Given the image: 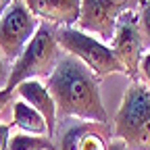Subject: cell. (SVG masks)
<instances>
[{"label": "cell", "instance_id": "obj_1", "mask_svg": "<svg viewBox=\"0 0 150 150\" xmlns=\"http://www.w3.org/2000/svg\"><path fill=\"white\" fill-rule=\"evenodd\" d=\"M46 86L56 102L61 117L106 125V110L100 98L96 77L75 56L59 61Z\"/></svg>", "mask_w": 150, "mask_h": 150}, {"label": "cell", "instance_id": "obj_2", "mask_svg": "<svg viewBox=\"0 0 150 150\" xmlns=\"http://www.w3.org/2000/svg\"><path fill=\"white\" fill-rule=\"evenodd\" d=\"M112 136L127 150H150V88L134 81L119 104Z\"/></svg>", "mask_w": 150, "mask_h": 150}, {"label": "cell", "instance_id": "obj_3", "mask_svg": "<svg viewBox=\"0 0 150 150\" xmlns=\"http://www.w3.org/2000/svg\"><path fill=\"white\" fill-rule=\"evenodd\" d=\"M56 40H59L61 48H65L77 61H81L94 73V77H106V75H115V73H125L123 65L119 63L115 52L110 50V46H106L98 38H94L81 29H73V27L59 29Z\"/></svg>", "mask_w": 150, "mask_h": 150}, {"label": "cell", "instance_id": "obj_4", "mask_svg": "<svg viewBox=\"0 0 150 150\" xmlns=\"http://www.w3.org/2000/svg\"><path fill=\"white\" fill-rule=\"evenodd\" d=\"M61 44L56 40V35L48 29V27H40L38 33L33 35V40L29 42V46L25 48V52L21 54L13 69H11V81L8 88L11 92H15V88L23 81L29 79H40L44 75H52V71L56 69V56H59Z\"/></svg>", "mask_w": 150, "mask_h": 150}, {"label": "cell", "instance_id": "obj_5", "mask_svg": "<svg viewBox=\"0 0 150 150\" xmlns=\"http://www.w3.org/2000/svg\"><path fill=\"white\" fill-rule=\"evenodd\" d=\"M142 0H81L79 29L96 35L102 42H112L117 29V21L129 11H138Z\"/></svg>", "mask_w": 150, "mask_h": 150}, {"label": "cell", "instance_id": "obj_6", "mask_svg": "<svg viewBox=\"0 0 150 150\" xmlns=\"http://www.w3.org/2000/svg\"><path fill=\"white\" fill-rule=\"evenodd\" d=\"M35 33H38L35 17L23 2H15L6 11V15L0 19V54L4 56V61L17 63Z\"/></svg>", "mask_w": 150, "mask_h": 150}, {"label": "cell", "instance_id": "obj_7", "mask_svg": "<svg viewBox=\"0 0 150 150\" xmlns=\"http://www.w3.org/2000/svg\"><path fill=\"white\" fill-rule=\"evenodd\" d=\"M110 50L115 52L119 63L125 69V75L131 79H138L140 75V63H142V52H144V40H142V29H140V13L129 11L125 13L119 21L117 29L110 42Z\"/></svg>", "mask_w": 150, "mask_h": 150}, {"label": "cell", "instance_id": "obj_8", "mask_svg": "<svg viewBox=\"0 0 150 150\" xmlns=\"http://www.w3.org/2000/svg\"><path fill=\"white\" fill-rule=\"evenodd\" d=\"M25 6L35 19L63 29L79 23L81 17V0H25Z\"/></svg>", "mask_w": 150, "mask_h": 150}, {"label": "cell", "instance_id": "obj_9", "mask_svg": "<svg viewBox=\"0 0 150 150\" xmlns=\"http://www.w3.org/2000/svg\"><path fill=\"white\" fill-rule=\"evenodd\" d=\"M15 92L19 94L21 100H25L29 106H33L46 119L48 134H50V138H54V134H56V112H59V108H56V102L52 98L48 86H44L40 79H29V81L19 83L15 88Z\"/></svg>", "mask_w": 150, "mask_h": 150}, {"label": "cell", "instance_id": "obj_10", "mask_svg": "<svg viewBox=\"0 0 150 150\" xmlns=\"http://www.w3.org/2000/svg\"><path fill=\"white\" fill-rule=\"evenodd\" d=\"M61 150H108L106 140L92 127V123H77L65 131Z\"/></svg>", "mask_w": 150, "mask_h": 150}, {"label": "cell", "instance_id": "obj_11", "mask_svg": "<svg viewBox=\"0 0 150 150\" xmlns=\"http://www.w3.org/2000/svg\"><path fill=\"white\" fill-rule=\"evenodd\" d=\"M13 125L21 131V134H29V136H48V138H50L46 119H44L33 106H29L25 100L13 102Z\"/></svg>", "mask_w": 150, "mask_h": 150}, {"label": "cell", "instance_id": "obj_12", "mask_svg": "<svg viewBox=\"0 0 150 150\" xmlns=\"http://www.w3.org/2000/svg\"><path fill=\"white\" fill-rule=\"evenodd\" d=\"M48 136H29V134H17L11 138L8 150H54V144Z\"/></svg>", "mask_w": 150, "mask_h": 150}, {"label": "cell", "instance_id": "obj_13", "mask_svg": "<svg viewBox=\"0 0 150 150\" xmlns=\"http://www.w3.org/2000/svg\"><path fill=\"white\" fill-rule=\"evenodd\" d=\"M140 29H142L144 48L150 50V0H142V6H140Z\"/></svg>", "mask_w": 150, "mask_h": 150}, {"label": "cell", "instance_id": "obj_14", "mask_svg": "<svg viewBox=\"0 0 150 150\" xmlns=\"http://www.w3.org/2000/svg\"><path fill=\"white\" fill-rule=\"evenodd\" d=\"M8 81H11V69H8V63L4 61V56L0 54V92L8 88Z\"/></svg>", "mask_w": 150, "mask_h": 150}, {"label": "cell", "instance_id": "obj_15", "mask_svg": "<svg viewBox=\"0 0 150 150\" xmlns=\"http://www.w3.org/2000/svg\"><path fill=\"white\" fill-rule=\"evenodd\" d=\"M140 73H142V77H144V86H148V88H150V50L142 56Z\"/></svg>", "mask_w": 150, "mask_h": 150}, {"label": "cell", "instance_id": "obj_16", "mask_svg": "<svg viewBox=\"0 0 150 150\" xmlns=\"http://www.w3.org/2000/svg\"><path fill=\"white\" fill-rule=\"evenodd\" d=\"M11 138H13V136H11V127L0 123V150H8Z\"/></svg>", "mask_w": 150, "mask_h": 150}, {"label": "cell", "instance_id": "obj_17", "mask_svg": "<svg viewBox=\"0 0 150 150\" xmlns=\"http://www.w3.org/2000/svg\"><path fill=\"white\" fill-rule=\"evenodd\" d=\"M11 96H13L11 90H2V92H0V112H2V108L11 102Z\"/></svg>", "mask_w": 150, "mask_h": 150}, {"label": "cell", "instance_id": "obj_18", "mask_svg": "<svg viewBox=\"0 0 150 150\" xmlns=\"http://www.w3.org/2000/svg\"><path fill=\"white\" fill-rule=\"evenodd\" d=\"M15 4V0H0V19L6 15V11Z\"/></svg>", "mask_w": 150, "mask_h": 150}]
</instances>
